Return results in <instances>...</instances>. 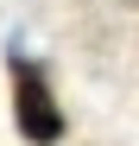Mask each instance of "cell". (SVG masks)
<instances>
[{"label":"cell","instance_id":"obj_1","mask_svg":"<svg viewBox=\"0 0 139 146\" xmlns=\"http://www.w3.org/2000/svg\"><path fill=\"white\" fill-rule=\"evenodd\" d=\"M7 83H13V127H19V140L26 146H57L70 133V121H63V102L51 89V70L13 44L7 51Z\"/></svg>","mask_w":139,"mask_h":146}]
</instances>
